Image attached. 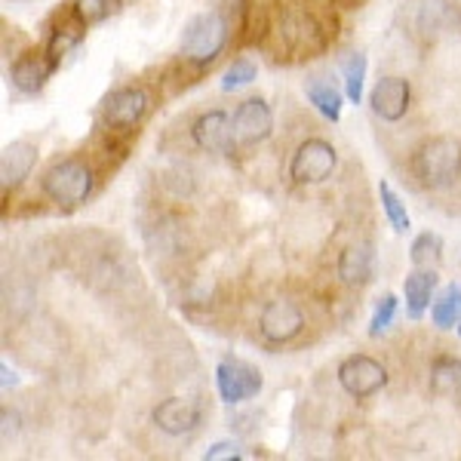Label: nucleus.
Wrapping results in <instances>:
<instances>
[{
  "label": "nucleus",
  "mask_w": 461,
  "mask_h": 461,
  "mask_svg": "<svg viewBox=\"0 0 461 461\" xmlns=\"http://www.w3.org/2000/svg\"><path fill=\"white\" fill-rule=\"evenodd\" d=\"M458 332H461V326H458Z\"/></svg>",
  "instance_id": "30"
},
{
  "label": "nucleus",
  "mask_w": 461,
  "mask_h": 461,
  "mask_svg": "<svg viewBox=\"0 0 461 461\" xmlns=\"http://www.w3.org/2000/svg\"><path fill=\"white\" fill-rule=\"evenodd\" d=\"M191 139H194L197 148L210 154H230L237 145L234 117H228L225 111H206L191 126Z\"/></svg>",
  "instance_id": "9"
},
{
  "label": "nucleus",
  "mask_w": 461,
  "mask_h": 461,
  "mask_svg": "<svg viewBox=\"0 0 461 461\" xmlns=\"http://www.w3.org/2000/svg\"><path fill=\"white\" fill-rule=\"evenodd\" d=\"M339 167V154L326 139H304L289 160V178L295 185H320L332 178Z\"/></svg>",
  "instance_id": "4"
},
{
  "label": "nucleus",
  "mask_w": 461,
  "mask_h": 461,
  "mask_svg": "<svg viewBox=\"0 0 461 461\" xmlns=\"http://www.w3.org/2000/svg\"><path fill=\"white\" fill-rule=\"evenodd\" d=\"M415 178H419L425 188L440 191L449 188L452 182L461 176V142L449 136H434L415 151L412 158Z\"/></svg>",
  "instance_id": "3"
},
{
  "label": "nucleus",
  "mask_w": 461,
  "mask_h": 461,
  "mask_svg": "<svg viewBox=\"0 0 461 461\" xmlns=\"http://www.w3.org/2000/svg\"><path fill=\"white\" fill-rule=\"evenodd\" d=\"M0 373H4V378H0V384H4V391L16 388L19 378H16V373H13V369H10V363H0Z\"/></svg>",
  "instance_id": "29"
},
{
  "label": "nucleus",
  "mask_w": 461,
  "mask_h": 461,
  "mask_svg": "<svg viewBox=\"0 0 461 461\" xmlns=\"http://www.w3.org/2000/svg\"><path fill=\"white\" fill-rule=\"evenodd\" d=\"M409 258H412L415 267H434L443 258V240H440V234H430V230H425V234L415 237L412 249H409Z\"/></svg>",
  "instance_id": "22"
},
{
  "label": "nucleus",
  "mask_w": 461,
  "mask_h": 461,
  "mask_svg": "<svg viewBox=\"0 0 461 461\" xmlns=\"http://www.w3.org/2000/svg\"><path fill=\"white\" fill-rule=\"evenodd\" d=\"M56 68H59V62L47 53V47L25 50V53L13 62L10 80H13V86L22 89V93H37V89H43V84L53 77Z\"/></svg>",
  "instance_id": "11"
},
{
  "label": "nucleus",
  "mask_w": 461,
  "mask_h": 461,
  "mask_svg": "<svg viewBox=\"0 0 461 461\" xmlns=\"http://www.w3.org/2000/svg\"><path fill=\"white\" fill-rule=\"evenodd\" d=\"M336 375H339L341 391L354 400L375 397V393L388 384V369L366 354H351L348 360H341Z\"/></svg>",
  "instance_id": "5"
},
{
  "label": "nucleus",
  "mask_w": 461,
  "mask_h": 461,
  "mask_svg": "<svg viewBox=\"0 0 461 461\" xmlns=\"http://www.w3.org/2000/svg\"><path fill=\"white\" fill-rule=\"evenodd\" d=\"M458 317H461V289L449 286L440 299L434 302V308H430V320H434V326H440V330H452Z\"/></svg>",
  "instance_id": "23"
},
{
  "label": "nucleus",
  "mask_w": 461,
  "mask_h": 461,
  "mask_svg": "<svg viewBox=\"0 0 461 461\" xmlns=\"http://www.w3.org/2000/svg\"><path fill=\"white\" fill-rule=\"evenodd\" d=\"M262 373H258L252 363L240 360V357H225V360L215 366V391L225 403H243V400L258 397L262 391Z\"/></svg>",
  "instance_id": "6"
},
{
  "label": "nucleus",
  "mask_w": 461,
  "mask_h": 461,
  "mask_svg": "<svg viewBox=\"0 0 461 461\" xmlns=\"http://www.w3.org/2000/svg\"><path fill=\"white\" fill-rule=\"evenodd\" d=\"M434 289H437V271H434V267H419V271L409 274V277L403 280V295H406L409 317L419 320L421 314H425Z\"/></svg>",
  "instance_id": "16"
},
{
  "label": "nucleus",
  "mask_w": 461,
  "mask_h": 461,
  "mask_svg": "<svg viewBox=\"0 0 461 461\" xmlns=\"http://www.w3.org/2000/svg\"><path fill=\"white\" fill-rule=\"evenodd\" d=\"M409 99H412V89L406 77H382L369 95V105L384 123H397L409 111Z\"/></svg>",
  "instance_id": "13"
},
{
  "label": "nucleus",
  "mask_w": 461,
  "mask_h": 461,
  "mask_svg": "<svg viewBox=\"0 0 461 461\" xmlns=\"http://www.w3.org/2000/svg\"><path fill=\"white\" fill-rule=\"evenodd\" d=\"M274 114L265 99H247L234 111V136L237 145H258L271 136Z\"/></svg>",
  "instance_id": "10"
},
{
  "label": "nucleus",
  "mask_w": 461,
  "mask_h": 461,
  "mask_svg": "<svg viewBox=\"0 0 461 461\" xmlns=\"http://www.w3.org/2000/svg\"><path fill=\"white\" fill-rule=\"evenodd\" d=\"M16 430H19V415L4 409V440H10V434H16Z\"/></svg>",
  "instance_id": "28"
},
{
  "label": "nucleus",
  "mask_w": 461,
  "mask_h": 461,
  "mask_svg": "<svg viewBox=\"0 0 461 461\" xmlns=\"http://www.w3.org/2000/svg\"><path fill=\"white\" fill-rule=\"evenodd\" d=\"M200 419H203V409L197 400H185V397H169L154 409V425L169 437H185L191 434Z\"/></svg>",
  "instance_id": "12"
},
{
  "label": "nucleus",
  "mask_w": 461,
  "mask_h": 461,
  "mask_svg": "<svg viewBox=\"0 0 461 461\" xmlns=\"http://www.w3.org/2000/svg\"><path fill=\"white\" fill-rule=\"evenodd\" d=\"M430 391L437 397L461 403V360H456V357L434 360V366H430Z\"/></svg>",
  "instance_id": "17"
},
{
  "label": "nucleus",
  "mask_w": 461,
  "mask_h": 461,
  "mask_svg": "<svg viewBox=\"0 0 461 461\" xmlns=\"http://www.w3.org/2000/svg\"><path fill=\"white\" fill-rule=\"evenodd\" d=\"M121 4L123 0H74L71 10L86 28H93V25H102L105 19H111L114 13H121Z\"/></svg>",
  "instance_id": "20"
},
{
  "label": "nucleus",
  "mask_w": 461,
  "mask_h": 461,
  "mask_svg": "<svg viewBox=\"0 0 461 461\" xmlns=\"http://www.w3.org/2000/svg\"><path fill=\"white\" fill-rule=\"evenodd\" d=\"M304 95H308V102L326 117V121L336 123L341 117V93L326 77H311L308 84H304Z\"/></svg>",
  "instance_id": "18"
},
{
  "label": "nucleus",
  "mask_w": 461,
  "mask_h": 461,
  "mask_svg": "<svg viewBox=\"0 0 461 461\" xmlns=\"http://www.w3.org/2000/svg\"><path fill=\"white\" fill-rule=\"evenodd\" d=\"M84 32H86V25L77 16H74V10H71V22H68V25H59L56 32L50 34L47 53L53 56L56 62H62V59L68 56L80 41H84Z\"/></svg>",
  "instance_id": "19"
},
{
  "label": "nucleus",
  "mask_w": 461,
  "mask_h": 461,
  "mask_svg": "<svg viewBox=\"0 0 461 461\" xmlns=\"http://www.w3.org/2000/svg\"><path fill=\"white\" fill-rule=\"evenodd\" d=\"M243 452H240V446L237 443H230V440H221V443H212L210 449L203 452V458L206 461H237Z\"/></svg>",
  "instance_id": "27"
},
{
  "label": "nucleus",
  "mask_w": 461,
  "mask_h": 461,
  "mask_svg": "<svg viewBox=\"0 0 461 461\" xmlns=\"http://www.w3.org/2000/svg\"><path fill=\"white\" fill-rule=\"evenodd\" d=\"M336 274L345 286H366L375 277V252L369 243H351V247L341 249Z\"/></svg>",
  "instance_id": "14"
},
{
  "label": "nucleus",
  "mask_w": 461,
  "mask_h": 461,
  "mask_svg": "<svg viewBox=\"0 0 461 461\" xmlns=\"http://www.w3.org/2000/svg\"><path fill=\"white\" fill-rule=\"evenodd\" d=\"M37 163V145L28 142V139H19V142L4 148V158H0V185L4 191L16 188V185L25 182L32 176Z\"/></svg>",
  "instance_id": "15"
},
{
  "label": "nucleus",
  "mask_w": 461,
  "mask_h": 461,
  "mask_svg": "<svg viewBox=\"0 0 461 461\" xmlns=\"http://www.w3.org/2000/svg\"><path fill=\"white\" fill-rule=\"evenodd\" d=\"M378 197H382V206H384V215H388L391 228L397 230V234H406V230L412 228V221H409L406 203L397 197V191H393L388 182H382L378 185Z\"/></svg>",
  "instance_id": "24"
},
{
  "label": "nucleus",
  "mask_w": 461,
  "mask_h": 461,
  "mask_svg": "<svg viewBox=\"0 0 461 461\" xmlns=\"http://www.w3.org/2000/svg\"><path fill=\"white\" fill-rule=\"evenodd\" d=\"M393 317H397V299H393V295H384L373 314V323H369V336H382V332L393 323Z\"/></svg>",
  "instance_id": "26"
},
{
  "label": "nucleus",
  "mask_w": 461,
  "mask_h": 461,
  "mask_svg": "<svg viewBox=\"0 0 461 461\" xmlns=\"http://www.w3.org/2000/svg\"><path fill=\"white\" fill-rule=\"evenodd\" d=\"M256 74L258 71L249 59H237V62H230L228 71L221 74V89H225V93H234V89H240V86H249L252 80H256Z\"/></svg>",
  "instance_id": "25"
},
{
  "label": "nucleus",
  "mask_w": 461,
  "mask_h": 461,
  "mask_svg": "<svg viewBox=\"0 0 461 461\" xmlns=\"http://www.w3.org/2000/svg\"><path fill=\"white\" fill-rule=\"evenodd\" d=\"M304 330V314L295 302H271L265 304L262 317H258V332H262L265 341L271 345H286V341L299 339Z\"/></svg>",
  "instance_id": "8"
},
{
  "label": "nucleus",
  "mask_w": 461,
  "mask_h": 461,
  "mask_svg": "<svg viewBox=\"0 0 461 461\" xmlns=\"http://www.w3.org/2000/svg\"><path fill=\"white\" fill-rule=\"evenodd\" d=\"M148 105L151 99L142 86H117L102 102V121L108 123V130H130L148 114Z\"/></svg>",
  "instance_id": "7"
},
{
  "label": "nucleus",
  "mask_w": 461,
  "mask_h": 461,
  "mask_svg": "<svg viewBox=\"0 0 461 461\" xmlns=\"http://www.w3.org/2000/svg\"><path fill=\"white\" fill-rule=\"evenodd\" d=\"M341 77H345V95L348 102L360 105L363 99V80H366V56L363 53H351L341 62Z\"/></svg>",
  "instance_id": "21"
},
{
  "label": "nucleus",
  "mask_w": 461,
  "mask_h": 461,
  "mask_svg": "<svg viewBox=\"0 0 461 461\" xmlns=\"http://www.w3.org/2000/svg\"><path fill=\"white\" fill-rule=\"evenodd\" d=\"M230 37V19L221 10L200 13L182 32V56L197 68H206L221 56Z\"/></svg>",
  "instance_id": "1"
},
{
  "label": "nucleus",
  "mask_w": 461,
  "mask_h": 461,
  "mask_svg": "<svg viewBox=\"0 0 461 461\" xmlns=\"http://www.w3.org/2000/svg\"><path fill=\"white\" fill-rule=\"evenodd\" d=\"M93 188H95L93 167L77 158L56 160L53 167L41 176V191L53 200V203L65 206V210H74V206L86 203Z\"/></svg>",
  "instance_id": "2"
}]
</instances>
